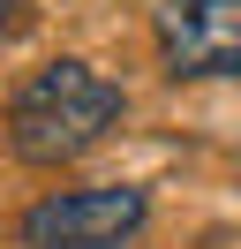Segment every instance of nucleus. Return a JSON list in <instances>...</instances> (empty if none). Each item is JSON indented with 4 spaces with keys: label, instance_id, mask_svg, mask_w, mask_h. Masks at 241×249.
Returning <instances> with one entry per match:
<instances>
[{
    "label": "nucleus",
    "instance_id": "20e7f679",
    "mask_svg": "<svg viewBox=\"0 0 241 249\" xmlns=\"http://www.w3.org/2000/svg\"><path fill=\"white\" fill-rule=\"evenodd\" d=\"M23 8H30V0H0V31H15V23H23Z\"/></svg>",
    "mask_w": 241,
    "mask_h": 249
},
{
    "label": "nucleus",
    "instance_id": "7ed1b4c3",
    "mask_svg": "<svg viewBox=\"0 0 241 249\" xmlns=\"http://www.w3.org/2000/svg\"><path fill=\"white\" fill-rule=\"evenodd\" d=\"M158 53L173 76H241V0H166Z\"/></svg>",
    "mask_w": 241,
    "mask_h": 249
},
{
    "label": "nucleus",
    "instance_id": "f03ea898",
    "mask_svg": "<svg viewBox=\"0 0 241 249\" xmlns=\"http://www.w3.org/2000/svg\"><path fill=\"white\" fill-rule=\"evenodd\" d=\"M151 219L143 189H60V196H38L23 219H15V242L23 249H128Z\"/></svg>",
    "mask_w": 241,
    "mask_h": 249
},
{
    "label": "nucleus",
    "instance_id": "f257e3e1",
    "mask_svg": "<svg viewBox=\"0 0 241 249\" xmlns=\"http://www.w3.org/2000/svg\"><path fill=\"white\" fill-rule=\"evenodd\" d=\"M120 83H105L90 61H45L23 91L8 98V151L23 166H60L83 159L120 128Z\"/></svg>",
    "mask_w": 241,
    "mask_h": 249
}]
</instances>
